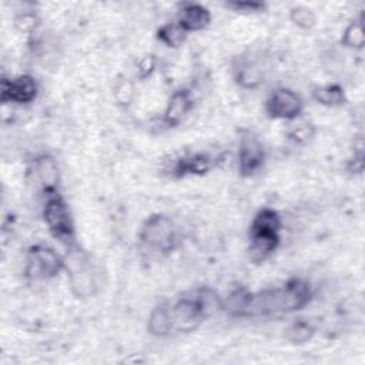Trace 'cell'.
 Listing matches in <instances>:
<instances>
[{
    "instance_id": "10",
    "label": "cell",
    "mask_w": 365,
    "mask_h": 365,
    "mask_svg": "<svg viewBox=\"0 0 365 365\" xmlns=\"http://www.w3.org/2000/svg\"><path fill=\"white\" fill-rule=\"evenodd\" d=\"M211 22L208 9L198 4H183L179 9V25L189 32H200Z\"/></svg>"
},
{
    "instance_id": "17",
    "label": "cell",
    "mask_w": 365,
    "mask_h": 365,
    "mask_svg": "<svg viewBox=\"0 0 365 365\" xmlns=\"http://www.w3.org/2000/svg\"><path fill=\"white\" fill-rule=\"evenodd\" d=\"M250 298L252 293L249 290L237 288L225 300H223V310L235 317H245Z\"/></svg>"
},
{
    "instance_id": "13",
    "label": "cell",
    "mask_w": 365,
    "mask_h": 365,
    "mask_svg": "<svg viewBox=\"0 0 365 365\" xmlns=\"http://www.w3.org/2000/svg\"><path fill=\"white\" fill-rule=\"evenodd\" d=\"M193 107L191 96L187 90H179L176 91L167 104L166 113H164V121L169 126H176L180 121L189 114V111Z\"/></svg>"
},
{
    "instance_id": "28",
    "label": "cell",
    "mask_w": 365,
    "mask_h": 365,
    "mask_svg": "<svg viewBox=\"0 0 365 365\" xmlns=\"http://www.w3.org/2000/svg\"><path fill=\"white\" fill-rule=\"evenodd\" d=\"M348 170L351 173H361L364 170V155L362 152H356L354 155V157L349 160V164H348Z\"/></svg>"
},
{
    "instance_id": "4",
    "label": "cell",
    "mask_w": 365,
    "mask_h": 365,
    "mask_svg": "<svg viewBox=\"0 0 365 365\" xmlns=\"http://www.w3.org/2000/svg\"><path fill=\"white\" fill-rule=\"evenodd\" d=\"M63 267H64V262L50 247L35 246L29 250L28 260H26L28 279L33 281L49 280L56 277Z\"/></svg>"
},
{
    "instance_id": "22",
    "label": "cell",
    "mask_w": 365,
    "mask_h": 365,
    "mask_svg": "<svg viewBox=\"0 0 365 365\" xmlns=\"http://www.w3.org/2000/svg\"><path fill=\"white\" fill-rule=\"evenodd\" d=\"M342 43L347 47L352 49H362L365 45V35L362 29V23L352 22L342 35Z\"/></svg>"
},
{
    "instance_id": "6",
    "label": "cell",
    "mask_w": 365,
    "mask_h": 365,
    "mask_svg": "<svg viewBox=\"0 0 365 365\" xmlns=\"http://www.w3.org/2000/svg\"><path fill=\"white\" fill-rule=\"evenodd\" d=\"M266 111L271 118L293 120L303 111V100L296 91L281 87L267 99Z\"/></svg>"
},
{
    "instance_id": "8",
    "label": "cell",
    "mask_w": 365,
    "mask_h": 365,
    "mask_svg": "<svg viewBox=\"0 0 365 365\" xmlns=\"http://www.w3.org/2000/svg\"><path fill=\"white\" fill-rule=\"evenodd\" d=\"M38 83L32 76L23 74L15 79L2 80V101L26 104L38 97Z\"/></svg>"
},
{
    "instance_id": "25",
    "label": "cell",
    "mask_w": 365,
    "mask_h": 365,
    "mask_svg": "<svg viewBox=\"0 0 365 365\" xmlns=\"http://www.w3.org/2000/svg\"><path fill=\"white\" fill-rule=\"evenodd\" d=\"M135 96V87L130 82H121L114 91V97L117 100L118 104L121 106H128L130 104V101L133 100Z\"/></svg>"
},
{
    "instance_id": "27",
    "label": "cell",
    "mask_w": 365,
    "mask_h": 365,
    "mask_svg": "<svg viewBox=\"0 0 365 365\" xmlns=\"http://www.w3.org/2000/svg\"><path fill=\"white\" fill-rule=\"evenodd\" d=\"M155 69H156V59H155V56L143 57L139 62V64H137V76H139V79L143 80V79L149 77L155 72Z\"/></svg>"
},
{
    "instance_id": "26",
    "label": "cell",
    "mask_w": 365,
    "mask_h": 365,
    "mask_svg": "<svg viewBox=\"0 0 365 365\" xmlns=\"http://www.w3.org/2000/svg\"><path fill=\"white\" fill-rule=\"evenodd\" d=\"M225 8L232 9L234 12H241V13H257L263 12L266 9V5L262 2H231L227 4Z\"/></svg>"
},
{
    "instance_id": "7",
    "label": "cell",
    "mask_w": 365,
    "mask_h": 365,
    "mask_svg": "<svg viewBox=\"0 0 365 365\" xmlns=\"http://www.w3.org/2000/svg\"><path fill=\"white\" fill-rule=\"evenodd\" d=\"M266 162V152L262 142L253 136L247 135L242 137L238 150V170L242 177H252L260 172Z\"/></svg>"
},
{
    "instance_id": "14",
    "label": "cell",
    "mask_w": 365,
    "mask_h": 365,
    "mask_svg": "<svg viewBox=\"0 0 365 365\" xmlns=\"http://www.w3.org/2000/svg\"><path fill=\"white\" fill-rule=\"evenodd\" d=\"M72 269H70V276H72V286L77 296H89L91 293V287L94 286L93 281V274L90 269L80 260L72 259Z\"/></svg>"
},
{
    "instance_id": "23",
    "label": "cell",
    "mask_w": 365,
    "mask_h": 365,
    "mask_svg": "<svg viewBox=\"0 0 365 365\" xmlns=\"http://www.w3.org/2000/svg\"><path fill=\"white\" fill-rule=\"evenodd\" d=\"M290 19L296 26H298L300 29H304V30L313 29L315 26V22H317L314 12L304 8V6L293 8L291 12H290Z\"/></svg>"
},
{
    "instance_id": "20",
    "label": "cell",
    "mask_w": 365,
    "mask_h": 365,
    "mask_svg": "<svg viewBox=\"0 0 365 365\" xmlns=\"http://www.w3.org/2000/svg\"><path fill=\"white\" fill-rule=\"evenodd\" d=\"M36 169L39 173V177L45 186V190H52V189H57V166L55 163L53 159L43 156L38 160L36 163Z\"/></svg>"
},
{
    "instance_id": "1",
    "label": "cell",
    "mask_w": 365,
    "mask_h": 365,
    "mask_svg": "<svg viewBox=\"0 0 365 365\" xmlns=\"http://www.w3.org/2000/svg\"><path fill=\"white\" fill-rule=\"evenodd\" d=\"M310 300V286L303 280H291L283 287L252 294L245 317L294 313L305 307Z\"/></svg>"
},
{
    "instance_id": "12",
    "label": "cell",
    "mask_w": 365,
    "mask_h": 365,
    "mask_svg": "<svg viewBox=\"0 0 365 365\" xmlns=\"http://www.w3.org/2000/svg\"><path fill=\"white\" fill-rule=\"evenodd\" d=\"M214 167V159L204 153L181 157L176 162L173 174L176 177H184L187 174H206Z\"/></svg>"
},
{
    "instance_id": "5",
    "label": "cell",
    "mask_w": 365,
    "mask_h": 365,
    "mask_svg": "<svg viewBox=\"0 0 365 365\" xmlns=\"http://www.w3.org/2000/svg\"><path fill=\"white\" fill-rule=\"evenodd\" d=\"M173 330L180 332H190L198 328V325L207 318L200 307L194 291L181 297L176 304L170 307Z\"/></svg>"
},
{
    "instance_id": "21",
    "label": "cell",
    "mask_w": 365,
    "mask_h": 365,
    "mask_svg": "<svg viewBox=\"0 0 365 365\" xmlns=\"http://www.w3.org/2000/svg\"><path fill=\"white\" fill-rule=\"evenodd\" d=\"M314 335V328L307 321H296L286 330V338L291 344H305Z\"/></svg>"
},
{
    "instance_id": "24",
    "label": "cell",
    "mask_w": 365,
    "mask_h": 365,
    "mask_svg": "<svg viewBox=\"0 0 365 365\" xmlns=\"http://www.w3.org/2000/svg\"><path fill=\"white\" fill-rule=\"evenodd\" d=\"M313 136H314V128L310 123H300L288 130V139L298 145L307 143Z\"/></svg>"
},
{
    "instance_id": "19",
    "label": "cell",
    "mask_w": 365,
    "mask_h": 365,
    "mask_svg": "<svg viewBox=\"0 0 365 365\" xmlns=\"http://www.w3.org/2000/svg\"><path fill=\"white\" fill-rule=\"evenodd\" d=\"M187 38V32L179 23H167L157 32V39L167 47H180Z\"/></svg>"
},
{
    "instance_id": "15",
    "label": "cell",
    "mask_w": 365,
    "mask_h": 365,
    "mask_svg": "<svg viewBox=\"0 0 365 365\" xmlns=\"http://www.w3.org/2000/svg\"><path fill=\"white\" fill-rule=\"evenodd\" d=\"M149 331L156 337H164L173 331L170 307L167 304H160L152 311L149 318Z\"/></svg>"
},
{
    "instance_id": "2",
    "label": "cell",
    "mask_w": 365,
    "mask_h": 365,
    "mask_svg": "<svg viewBox=\"0 0 365 365\" xmlns=\"http://www.w3.org/2000/svg\"><path fill=\"white\" fill-rule=\"evenodd\" d=\"M43 217L50 232L60 241H72L74 237V225L69 207L57 189L45 190Z\"/></svg>"
},
{
    "instance_id": "29",
    "label": "cell",
    "mask_w": 365,
    "mask_h": 365,
    "mask_svg": "<svg viewBox=\"0 0 365 365\" xmlns=\"http://www.w3.org/2000/svg\"><path fill=\"white\" fill-rule=\"evenodd\" d=\"M35 25H36V19H35V16H32V15H23V16H21V18L16 21V26H18L21 30H23V32L32 30V29L35 28Z\"/></svg>"
},
{
    "instance_id": "11",
    "label": "cell",
    "mask_w": 365,
    "mask_h": 365,
    "mask_svg": "<svg viewBox=\"0 0 365 365\" xmlns=\"http://www.w3.org/2000/svg\"><path fill=\"white\" fill-rule=\"evenodd\" d=\"M234 79L242 89H257L264 83L263 69L247 57H240L232 66Z\"/></svg>"
},
{
    "instance_id": "16",
    "label": "cell",
    "mask_w": 365,
    "mask_h": 365,
    "mask_svg": "<svg viewBox=\"0 0 365 365\" xmlns=\"http://www.w3.org/2000/svg\"><path fill=\"white\" fill-rule=\"evenodd\" d=\"M280 230H281V217L273 208H262L256 214L250 225V232H259V231L280 232Z\"/></svg>"
},
{
    "instance_id": "9",
    "label": "cell",
    "mask_w": 365,
    "mask_h": 365,
    "mask_svg": "<svg viewBox=\"0 0 365 365\" xmlns=\"http://www.w3.org/2000/svg\"><path fill=\"white\" fill-rule=\"evenodd\" d=\"M280 234L273 231L250 232V247L249 257L253 263L266 262L279 247Z\"/></svg>"
},
{
    "instance_id": "3",
    "label": "cell",
    "mask_w": 365,
    "mask_h": 365,
    "mask_svg": "<svg viewBox=\"0 0 365 365\" xmlns=\"http://www.w3.org/2000/svg\"><path fill=\"white\" fill-rule=\"evenodd\" d=\"M140 238L147 247L167 253L176 247L177 230L172 218L163 214H155L145 223Z\"/></svg>"
},
{
    "instance_id": "18",
    "label": "cell",
    "mask_w": 365,
    "mask_h": 365,
    "mask_svg": "<svg viewBox=\"0 0 365 365\" xmlns=\"http://www.w3.org/2000/svg\"><path fill=\"white\" fill-rule=\"evenodd\" d=\"M314 99L322 104V106H328V107H339L347 101L344 89L338 84H325V86H320L314 90Z\"/></svg>"
}]
</instances>
